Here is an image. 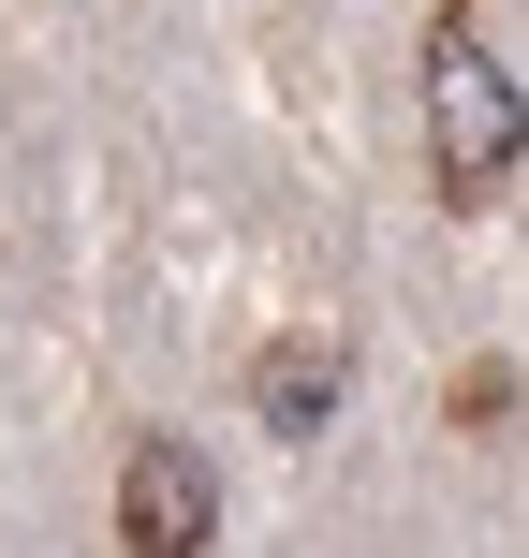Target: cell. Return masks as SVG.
Here are the masks:
<instances>
[{
  "label": "cell",
  "mask_w": 529,
  "mask_h": 558,
  "mask_svg": "<svg viewBox=\"0 0 529 558\" xmlns=\"http://www.w3.org/2000/svg\"><path fill=\"white\" fill-rule=\"evenodd\" d=\"M426 177H442L456 221L515 206V45H501V0H442L426 15Z\"/></svg>",
  "instance_id": "6da1fadb"
},
{
  "label": "cell",
  "mask_w": 529,
  "mask_h": 558,
  "mask_svg": "<svg viewBox=\"0 0 529 558\" xmlns=\"http://www.w3.org/2000/svg\"><path fill=\"white\" fill-rule=\"evenodd\" d=\"M118 544L133 558H206L221 544V471H206V441H177V426H133V441H118Z\"/></svg>",
  "instance_id": "7a4b0ae2"
},
{
  "label": "cell",
  "mask_w": 529,
  "mask_h": 558,
  "mask_svg": "<svg viewBox=\"0 0 529 558\" xmlns=\"http://www.w3.org/2000/svg\"><path fill=\"white\" fill-rule=\"evenodd\" d=\"M338 383H353V367H338V338H309V324H279L265 353H251V412L279 426V441H324V426H338Z\"/></svg>",
  "instance_id": "3957f363"
},
{
  "label": "cell",
  "mask_w": 529,
  "mask_h": 558,
  "mask_svg": "<svg viewBox=\"0 0 529 558\" xmlns=\"http://www.w3.org/2000/svg\"><path fill=\"white\" fill-rule=\"evenodd\" d=\"M456 412H471V441H501V412H515V367H501V353H485V367H471V383H456Z\"/></svg>",
  "instance_id": "277c9868"
}]
</instances>
